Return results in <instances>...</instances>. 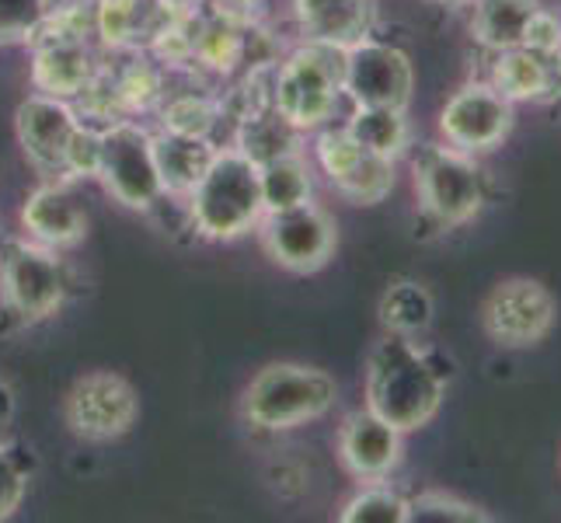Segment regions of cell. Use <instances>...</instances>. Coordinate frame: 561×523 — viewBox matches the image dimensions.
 I'll return each instance as SVG.
<instances>
[{"label":"cell","instance_id":"d4e9b609","mask_svg":"<svg viewBox=\"0 0 561 523\" xmlns=\"http://www.w3.org/2000/svg\"><path fill=\"white\" fill-rule=\"evenodd\" d=\"M380 321L387 332L415 339L419 332H425L433 321V297L430 289L415 280H398L387 286V294L380 300Z\"/></svg>","mask_w":561,"mask_h":523},{"label":"cell","instance_id":"5bb4252c","mask_svg":"<svg viewBox=\"0 0 561 523\" xmlns=\"http://www.w3.org/2000/svg\"><path fill=\"white\" fill-rule=\"evenodd\" d=\"M77 126H81V115L73 112V105L43 91L28 94L14 112L18 144H22L25 158L49 179H64V158Z\"/></svg>","mask_w":561,"mask_h":523},{"label":"cell","instance_id":"7402d4cb","mask_svg":"<svg viewBox=\"0 0 561 523\" xmlns=\"http://www.w3.org/2000/svg\"><path fill=\"white\" fill-rule=\"evenodd\" d=\"M234 147L241 154H248L255 164H265V161L283 158V154H289V150H300V129L294 123H286L283 115L273 109V102H268L255 112L241 115Z\"/></svg>","mask_w":561,"mask_h":523},{"label":"cell","instance_id":"8992f818","mask_svg":"<svg viewBox=\"0 0 561 523\" xmlns=\"http://www.w3.org/2000/svg\"><path fill=\"white\" fill-rule=\"evenodd\" d=\"M415 192L425 220L439 230L474 220L485 206V182L471 154L457 147H425L415 158Z\"/></svg>","mask_w":561,"mask_h":523},{"label":"cell","instance_id":"7c38bea8","mask_svg":"<svg viewBox=\"0 0 561 523\" xmlns=\"http://www.w3.org/2000/svg\"><path fill=\"white\" fill-rule=\"evenodd\" d=\"M314 158L345 200L359 206H374L391 196L394 189V161L366 150L350 129H324L314 140Z\"/></svg>","mask_w":561,"mask_h":523},{"label":"cell","instance_id":"cb8c5ba5","mask_svg":"<svg viewBox=\"0 0 561 523\" xmlns=\"http://www.w3.org/2000/svg\"><path fill=\"white\" fill-rule=\"evenodd\" d=\"M259 179H262L265 213L311 203L314 174H311V161H307L300 150H289V154H283V158H276V161L259 164Z\"/></svg>","mask_w":561,"mask_h":523},{"label":"cell","instance_id":"9a60e30c","mask_svg":"<svg viewBox=\"0 0 561 523\" xmlns=\"http://www.w3.org/2000/svg\"><path fill=\"white\" fill-rule=\"evenodd\" d=\"M179 11L175 0H99L94 35L105 49H150Z\"/></svg>","mask_w":561,"mask_h":523},{"label":"cell","instance_id":"4dcf8cb0","mask_svg":"<svg viewBox=\"0 0 561 523\" xmlns=\"http://www.w3.org/2000/svg\"><path fill=\"white\" fill-rule=\"evenodd\" d=\"M28 489V468L11 454V447L0 440V520H8L18 507H22Z\"/></svg>","mask_w":561,"mask_h":523},{"label":"cell","instance_id":"2e32d148","mask_svg":"<svg viewBox=\"0 0 561 523\" xmlns=\"http://www.w3.org/2000/svg\"><path fill=\"white\" fill-rule=\"evenodd\" d=\"M22 230L25 238L56 251L84 238L88 213L67 179H49L28 192V200L22 203Z\"/></svg>","mask_w":561,"mask_h":523},{"label":"cell","instance_id":"1f68e13d","mask_svg":"<svg viewBox=\"0 0 561 523\" xmlns=\"http://www.w3.org/2000/svg\"><path fill=\"white\" fill-rule=\"evenodd\" d=\"M11 419H14V387L0 377V433L8 430Z\"/></svg>","mask_w":561,"mask_h":523},{"label":"cell","instance_id":"d6a6232c","mask_svg":"<svg viewBox=\"0 0 561 523\" xmlns=\"http://www.w3.org/2000/svg\"><path fill=\"white\" fill-rule=\"evenodd\" d=\"M99 0H46L49 14H64V11H81V8H94Z\"/></svg>","mask_w":561,"mask_h":523},{"label":"cell","instance_id":"603a6c76","mask_svg":"<svg viewBox=\"0 0 561 523\" xmlns=\"http://www.w3.org/2000/svg\"><path fill=\"white\" fill-rule=\"evenodd\" d=\"M345 129H350L366 150L380 154L387 161H398L412 144V129H409V120H404V109H391V105H353Z\"/></svg>","mask_w":561,"mask_h":523},{"label":"cell","instance_id":"836d02e7","mask_svg":"<svg viewBox=\"0 0 561 523\" xmlns=\"http://www.w3.org/2000/svg\"><path fill=\"white\" fill-rule=\"evenodd\" d=\"M436 4H468V0H436Z\"/></svg>","mask_w":561,"mask_h":523},{"label":"cell","instance_id":"6da1fadb","mask_svg":"<svg viewBox=\"0 0 561 523\" xmlns=\"http://www.w3.org/2000/svg\"><path fill=\"white\" fill-rule=\"evenodd\" d=\"M443 374L415 345V339L387 336L366 363V409L401 433L422 430L443 405Z\"/></svg>","mask_w":561,"mask_h":523},{"label":"cell","instance_id":"7a4b0ae2","mask_svg":"<svg viewBox=\"0 0 561 523\" xmlns=\"http://www.w3.org/2000/svg\"><path fill=\"white\" fill-rule=\"evenodd\" d=\"M192 230L206 241H234L265 217L259 164L238 147H217L203 179L185 196Z\"/></svg>","mask_w":561,"mask_h":523},{"label":"cell","instance_id":"8fae6325","mask_svg":"<svg viewBox=\"0 0 561 523\" xmlns=\"http://www.w3.org/2000/svg\"><path fill=\"white\" fill-rule=\"evenodd\" d=\"M415 88V70L409 53H401L391 43H363L345 49V73L342 91L353 105H391L409 109Z\"/></svg>","mask_w":561,"mask_h":523},{"label":"cell","instance_id":"f1b7e54d","mask_svg":"<svg viewBox=\"0 0 561 523\" xmlns=\"http://www.w3.org/2000/svg\"><path fill=\"white\" fill-rule=\"evenodd\" d=\"M46 18V0H0V46L32 43Z\"/></svg>","mask_w":561,"mask_h":523},{"label":"cell","instance_id":"d6986e66","mask_svg":"<svg viewBox=\"0 0 561 523\" xmlns=\"http://www.w3.org/2000/svg\"><path fill=\"white\" fill-rule=\"evenodd\" d=\"M502 99L510 102H548L561 94V49H499L492 60V81Z\"/></svg>","mask_w":561,"mask_h":523},{"label":"cell","instance_id":"4fadbf2b","mask_svg":"<svg viewBox=\"0 0 561 523\" xmlns=\"http://www.w3.org/2000/svg\"><path fill=\"white\" fill-rule=\"evenodd\" d=\"M513 102L502 99L492 84H463L450 94V102L439 112V133L450 147L463 154H485L499 147L513 129Z\"/></svg>","mask_w":561,"mask_h":523},{"label":"cell","instance_id":"5b68a950","mask_svg":"<svg viewBox=\"0 0 561 523\" xmlns=\"http://www.w3.org/2000/svg\"><path fill=\"white\" fill-rule=\"evenodd\" d=\"M67 269L56 255L32 238H8L0 241V300L4 311L22 325L46 321L67 300Z\"/></svg>","mask_w":561,"mask_h":523},{"label":"cell","instance_id":"277c9868","mask_svg":"<svg viewBox=\"0 0 561 523\" xmlns=\"http://www.w3.org/2000/svg\"><path fill=\"white\" fill-rule=\"evenodd\" d=\"M345 49L324 43H304L273 70V109L300 133L318 129L335 115L342 102Z\"/></svg>","mask_w":561,"mask_h":523},{"label":"cell","instance_id":"e0dca14e","mask_svg":"<svg viewBox=\"0 0 561 523\" xmlns=\"http://www.w3.org/2000/svg\"><path fill=\"white\" fill-rule=\"evenodd\" d=\"M401 430L380 419L377 412L363 409L342 422L339 433V457L345 471L359 481H380L401 464Z\"/></svg>","mask_w":561,"mask_h":523},{"label":"cell","instance_id":"83f0119b","mask_svg":"<svg viewBox=\"0 0 561 523\" xmlns=\"http://www.w3.org/2000/svg\"><path fill=\"white\" fill-rule=\"evenodd\" d=\"M409 523H489V513L450 492H422L409 499Z\"/></svg>","mask_w":561,"mask_h":523},{"label":"cell","instance_id":"ffe728a7","mask_svg":"<svg viewBox=\"0 0 561 523\" xmlns=\"http://www.w3.org/2000/svg\"><path fill=\"white\" fill-rule=\"evenodd\" d=\"M540 14V0H474L471 35L478 46L492 53L527 46L534 18Z\"/></svg>","mask_w":561,"mask_h":523},{"label":"cell","instance_id":"f546056e","mask_svg":"<svg viewBox=\"0 0 561 523\" xmlns=\"http://www.w3.org/2000/svg\"><path fill=\"white\" fill-rule=\"evenodd\" d=\"M99 161H102V126L81 120L64 158V179H99Z\"/></svg>","mask_w":561,"mask_h":523},{"label":"cell","instance_id":"4316f807","mask_svg":"<svg viewBox=\"0 0 561 523\" xmlns=\"http://www.w3.org/2000/svg\"><path fill=\"white\" fill-rule=\"evenodd\" d=\"M342 523H409V499L394 492L380 481H366V486L345 502L339 513Z\"/></svg>","mask_w":561,"mask_h":523},{"label":"cell","instance_id":"3957f363","mask_svg":"<svg viewBox=\"0 0 561 523\" xmlns=\"http://www.w3.org/2000/svg\"><path fill=\"white\" fill-rule=\"evenodd\" d=\"M339 387L318 366L268 363L251 377L241 398V412L251 430L286 433L321 419L335 405Z\"/></svg>","mask_w":561,"mask_h":523},{"label":"cell","instance_id":"44dd1931","mask_svg":"<svg viewBox=\"0 0 561 523\" xmlns=\"http://www.w3.org/2000/svg\"><path fill=\"white\" fill-rule=\"evenodd\" d=\"M213 154V140L206 137H182V133H153V161H158L164 192L171 196H188L192 185L203 179V171L209 168Z\"/></svg>","mask_w":561,"mask_h":523},{"label":"cell","instance_id":"9c48e42d","mask_svg":"<svg viewBox=\"0 0 561 523\" xmlns=\"http://www.w3.org/2000/svg\"><path fill=\"white\" fill-rule=\"evenodd\" d=\"M140 412V398L133 391V384L119 374H84L70 387V395L64 401V416L73 436L105 443L119 440L133 430Z\"/></svg>","mask_w":561,"mask_h":523},{"label":"cell","instance_id":"30bf717a","mask_svg":"<svg viewBox=\"0 0 561 523\" xmlns=\"http://www.w3.org/2000/svg\"><path fill=\"white\" fill-rule=\"evenodd\" d=\"M554 318L558 307L551 289L527 276L499 283L485 300V311H481L489 339L506 349H527L545 342L554 328Z\"/></svg>","mask_w":561,"mask_h":523},{"label":"cell","instance_id":"52a82bcc","mask_svg":"<svg viewBox=\"0 0 561 523\" xmlns=\"http://www.w3.org/2000/svg\"><path fill=\"white\" fill-rule=\"evenodd\" d=\"M99 179L129 209L150 213L164 196V182L158 161H153V133L140 123H108L102 126V161H99Z\"/></svg>","mask_w":561,"mask_h":523},{"label":"cell","instance_id":"484cf974","mask_svg":"<svg viewBox=\"0 0 561 523\" xmlns=\"http://www.w3.org/2000/svg\"><path fill=\"white\" fill-rule=\"evenodd\" d=\"M161 126L168 133H182V137H206L213 140V133L220 126V115L224 109L206 99L199 91H179V94H168L161 99Z\"/></svg>","mask_w":561,"mask_h":523},{"label":"cell","instance_id":"ba28073f","mask_svg":"<svg viewBox=\"0 0 561 523\" xmlns=\"http://www.w3.org/2000/svg\"><path fill=\"white\" fill-rule=\"evenodd\" d=\"M259 238L265 255L286 273H318L335 251V220L318 203H300L289 209L265 213L259 220Z\"/></svg>","mask_w":561,"mask_h":523},{"label":"cell","instance_id":"ac0fdd59","mask_svg":"<svg viewBox=\"0 0 561 523\" xmlns=\"http://www.w3.org/2000/svg\"><path fill=\"white\" fill-rule=\"evenodd\" d=\"M294 18L304 43L350 49L374 35L377 0H294Z\"/></svg>","mask_w":561,"mask_h":523}]
</instances>
